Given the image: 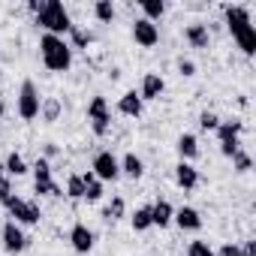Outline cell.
I'll return each instance as SVG.
<instances>
[{
  "label": "cell",
  "instance_id": "cell-1",
  "mask_svg": "<svg viewBox=\"0 0 256 256\" xmlns=\"http://www.w3.org/2000/svg\"><path fill=\"white\" fill-rule=\"evenodd\" d=\"M226 28L232 30L244 54L256 52V28L250 24V12L244 6H226Z\"/></svg>",
  "mask_w": 256,
  "mask_h": 256
},
{
  "label": "cell",
  "instance_id": "cell-2",
  "mask_svg": "<svg viewBox=\"0 0 256 256\" xmlns=\"http://www.w3.org/2000/svg\"><path fill=\"white\" fill-rule=\"evenodd\" d=\"M40 52H42V64H46L48 70H54V72H64V70H70V64H72V48L64 42V36L46 34V36L40 40Z\"/></svg>",
  "mask_w": 256,
  "mask_h": 256
},
{
  "label": "cell",
  "instance_id": "cell-3",
  "mask_svg": "<svg viewBox=\"0 0 256 256\" xmlns=\"http://www.w3.org/2000/svg\"><path fill=\"white\" fill-rule=\"evenodd\" d=\"M36 22H40L52 36H60V34H70V30H72L70 12L64 10L60 0H42V10L36 12Z\"/></svg>",
  "mask_w": 256,
  "mask_h": 256
},
{
  "label": "cell",
  "instance_id": "cell-4",
  "mask_svg": "<svg viewBox=\"0 0 256 256\" xmlns=\"http://www.w3.org/2000/svg\"><path fill=\"white\" fill-rule=\"evenodd\" d=\"M18 114L24 120H34L40 114V94H36V84L34 82H24L22 84V94H18Z\"/></svg>",
  "mask_w": 256,
  "mask_h": 256
},
{
  "label": "cell",
  "instance_id": "cell-5",
  "mask_svg": "<svg viewBox=\"0 0 256 256\" xmlns=\"http://www.w3.org/2000/svg\"><path fill=\"white\" fill-rule=\"evenodd\" d=\"M4 205H6V211H10L18 223H40V205L24 202V199H18V196H10Z\"/></svg>",
  "mask_w": 256,
  "mask_h": 256
},
{
  "label": "cell",
  "instance_id": "cell-6",
  "mask_svg": "<svg viewBox=\"0 0 256 256\" xmlns=\"http://www.w3.org/2000/svg\"><path fill=\"white\" fill-rule=\"evenodd\" d=\"M88 118H90L94 133H96V136H106L108 120H112L108 106H106V96H94V100H90V106H88Z\"/></svg>",
  "mask_w": 256,
  "mask_h": 256
},
{
  "label": "cell",
  "instance_id": "cell-7",
  "mask_svg": "<svg viewBox=\"0 0 256 256\" xmlns=\"http://www.w3.org/2000/svg\"><path fill=\"white\" fill-rule=\"evenodd\" d=\"M94 175H96L100 181H114V178L120 175L118 157H114L112 151H100V154L94 157Z\"/></svg>",
  "mask_w": 256,
  "mask_h": 256
},
{
  "label": "cell",
  "instance_id": "cell-8",
  "mask_svg": "<svg viewBox=\"0 0 256 256\" xmlns=\"http://www.w3.org/2000/svg\"><path fill=\"white\" fill-rule=\"evenodd\" d=\"M238 133H241V120H223L217 126V136H220V151L226 157H232L238 151Z\"/></svg>",
  "mask_w": 256,
  "mask_h": 256
},
{
  "label": "cell",
  "instance_id": "cell-9",
  "mask_svg": "<svg viewBox=\"0 0 256 256\" xmlns=\"http://www.w3.org/2000/svg\"><path fill=\"white\" fill-rule=\"evenodd\" d=\"M34 172H36V193H48V196H64V190L52 181V166H48V160H36V166H34Z\"/></svg>",
  "mask_w": 256,
  "mask_h": 256
},
{
  "label": "cell",
  "instance_id": "cell-10",
  "mask_svg": "<svg viewBox=\"0 0 256 256\" xmlns=\"http://www.w3.org/2000/svg\"><path fill=\"white\" fill-rule=\"evenodd\" d=\"M133 36H136V42L145 46V48H151V46L160 42V30H157V24L148 22V18H139V22L133 24Z\"/></svg>",
  "mask_w": 256,
  "mask_h": 256
},
{
  "label": "cell",
  "instance_id": "cell-11",
  "mask_svg": "<svg viewBox=\"0 0 256 256\" xmlns=\"http://www.w3.org/2000/svg\"><path fill=\"white\" fill-rule=\"evenodd\" d=\"M4 247H6L10 253H22V250L28 247V238H24V232L18 229L16 220H10V223L4 226Z\"/></svg>",
  "mask_w": 256,
  "mask_h": 256
},
{
  "label": "cell",
  "instance_id": "cell-12",
  "mask_svg": "<svg viewBox=\"0 0 256 256\" xmlns=\"http://www.w3.org/2000/svg\"><path fill=\"white\" fill-rule=\"evenodd\" d=\"M70 241H72V247H76L78 253H90V247H94V232H90L84 223H76L72 232H70Z\"/></svg>",
  "mask_w": 256,
  "mask_h": 256
},
{
  "label": "cell",
  "instance_id": "cell-13",
  "mask_svg": "<svg viewBox=\"0 0 256 256\" xmlns=\"http://www.w3.org/2000/svg\"><path fill=\"white\" fill-rule=\"evenodd\" d=\"M172 220H175L181 229H190V232H196V229L202 226V217H199L196 208H178V211L172 214Z\"/></svg>",
  "mask_w": 256,
  "mask_h": 256
},
{
  "label": "cell",
  "instance_id": "cell-14",
  "mask_svg": "<svg viewBox=\"0 0 256 256\" xmlns=\"http://www.w3.org/2000/svg\"><path fill=\"white\" fill-rule=\"evenodd\" d=\"M118 112L120 114H130V118H139L142 114V96L136 90H126L120 96V102H118Z\"/></svg>",
  "mask_w": 256,
  "mask_h": 256
},
{
  "label": "cell",
  "instance_id": "cell-15",
  "mask_svg": "<svg viewBox=\"0 0 256 256\" xmlns=\"http://www.w3.org/2000/svg\"><path fill=\"white\" fill-rule=\"evenodd\" d=\"M163 88H166V82H163L157 72H148L145 82H142V94H139V96H142V100H157V96L163 94Z\"/></svg>",
  "mask_w": 256,
  "mask_h": 256
},
{
  "label": "cell",
  "instance_id": "cell-16",
  "mask_svg": "<svg viewBox=\"0 0 256 256\" xmlns=\"http://www.w3.org/2000/svg\"><path fill=\"white\" fill-rule=\"evenodd\" d=\"M175 181H178V187L193 190V187L199 184V172H196L190 163H178V169H175Z\"/></svg>",
  "mask_w": 256,
  "mask_h": 256
},
{
  "label": "cell",
  "instance_id": "cell-17",
  "mask_svg": "<svg viewBox=\"0 0 256 256\" xmlns=\"http://www.w3.org/2000/svg\"><path fill=\"white\" fill-rule=\"evenodd\" d=\"M178 154L184 157L181 163H187V160H193V157H199V142H196V136H190V133H184V136L178 139Z\"/></svg>",
  "mask_w": 256,
  "mask_h": 256
},
{
  "label": "cell",
  "instance_id": "cell-18",
  "mask_svg": "<svg viewBox=\"0 0 256 256\" xmlns=\"http://www.w3.org/2000/svg\"><path fill=\"white\" fill-rule=\"evenodd\" d=\"M172 214H175V211H172V205H169L166 199H160V202L151 208V220H154V226H169V223H172Z\"/></svg>",
  "mask_w": 256,
  "mask_h": 256
},
{
  "label": "cell",
  "instance_id": "cell-19",
  "mask_svg": "<svg viewBox=\"0 0 256 256\" xmlns=\"http://www.w3.org/2000/svg\"><path fill=\"white\" fill-rule=\"evenodd\" d=\"M184 36H187V42H190L193 48H205V46H208V28H205V24H190Z\"/></svg>",
  "mask_w": 256,
  "mask_h": 256
},
{
  "label": "cell",
  "instance_id": "cell-20",
  "mask_svg": "<svg viewBox=\"0 0 256 256\" xmlns=\"http://www.w3.org/2000/svg\"><path fill=\"white\" fill-rule=\"evenodd\" d=\"M82 181H84V199H90V202H96L100 196H102V181L94 175V172H88V175H82Z\"/></svg>",
  "mask_w": 256,
  "mask_h": 256
},
{
  "label": "cell",
  "instance_id": "cell-21",
  "mask_svg": "<svg viewBox=\"0 0 256 256\" xmlns=\"http://www.w3.org/2000/svg\"><path fill=\"white\" fill-rule=\"evenodd\" d=\"M142 12H145V18L148 22H154V18H160L163 12H166V4H163V0H142Z\"/></svg>",
  "mask_w": 256,
  "mask_h": 256
},
{
  "label": "cell",
  "instance_id": "cell-22",
  "mask_svg": "<svg viewBox=\"0 0 256 256\" xmlns=\"http://www.w3.org/2000/svg\"><path fill=\"white\" fill-rule=\"evenodd\" d=\"M120 169L130 175V178H142V172H145V166H142V160H139L136 154H126L124 163H120Z\"/></svg>",
  "mask_w": 256,
  "mask_h": 256
},
{
  "label": "cell",
  "instance_id": "cell-23",
  "mask_svg": "<svg viewBox=\"0 0 256 256\" xmlns=\"http://www.w3.org/2000/svg\"><path fill=\"white\" fill-rule=\"evenodd\" d=\"M148 226H154V220H151V208H139V211L133 214V229H136V232H145Z\"/></svg>",
  "mask_w": 256,
  "mask_h": 256
},
{
  "label": "cell",
  "instance_id": "cell-24",
  "mask_svg": "<svg viewBox=\"0 0 256 256\" xmlns=\"http://www.w3.org/2000/svg\"><path fill=\"white\" fill-rule=\"evenodd\" d=\"M94 16L100 22H112L114 18V6H112V0H96L94 4Z\"/></svg>",
  "mask_w": 256,
  "mask_h": 256
},
{
  "label": "cell",
  "instance_id": "cell-25",
  "mask_svg": "<svg viewBox=\"0 0 256 256\" xmlns=\"http://www.w3.org/2000/svg\"><path fill=\"white\" fill-rule=\"evenodd\" d=\"M66 196L70 199H84V181H82V175H72L66 181Z\"/></svg>",
  "mask_w": 256,
  "mask_h": 256
},
{
  "label": "cell",
  "instance_id": "cell-26",
  "mask_svg": "<svg viewBox=\"0 0 256 256\" xmlns=\"http://www.w3.org/2000/svg\"><path fill=\"white\" fill-rule=\"evenodd\" d=\"M10 175H24L28 172V163L22 160V154H10V160H6V166H4Z\"/></svg>",
  "mask_w": 256,
  "mask_h": 256
},
{
  "label": "cell",
  "instance_id": "cell-27",
  "mask_svg": "<svg viewBox=\"0 0 256 256\" xmlns=\"http://www.w3.org/2000/svg\"><path fill=\"white\" fill-rule=\"evenodd\" d=\"M40 112H42V118L52 124V120L60 114V102H58V100H46V102H40Z\"/></svg>",
  "mask_w": 256,
  "mask_h": 256
},
{
  "label": "cell",
  "instance_id": "cell-28",
  "mask_svg": "<svg viewBox=\"0 0 256 256\" xmlns=\"http://www.w3.org/2000/svg\"><path fill=\"white\" fill-rule=\"evenodd\" d=\"M199 126H202V130H217V126H220V118H217L214 112H202V114H199Z\"/></svg>",
  "mask_w": 256,
  "mask_h": 256
},
{
  "label": "cell",
  "instance_id": "cell-29",
  "mask_svg": "<svg viewBox=\"0 0 256 256\" xmlns=\"http://www.w3.org/2000/svg\"><path fill=\"white\" fill-rule=\"evenodd\" d=\"M120 214H124V199H112V205L102 211V217H106V220H118Z\"/></svg>",
  "mask_w": 256,
  "mask_h": 256
},
{
  "label": "cell",
  "instance_id": "cell-30",
  "mask_svg": "<svg viewBox=\"0 0 256 256\" xmlns=\"http://www.w3.org/2000/svg\"><path fill=\"white\" fill-rule=\"evenodd\" d=\"M187 256H214V250H211L205 241H190V250H187Z\"/></svg>",
  "mask_w": 256,
  "mask_h": 256
},
{
  "label": "cell",
  "instance_id": "cell-31",
  "mask_svg": "<svg viewBox=\"0 0 256 256\" xmlns=\"http://www.w3.org/2000/svg\"><path fill=\"white\" fill-rule=\"evenodd\" d=\"M232 160H235V169H238V172H247V169H250V157H247L244 151H235Z\"/></svg>",
  "mask_w": 256,
  "mask_h": 256
},
{
  "label": "cell",
  "instance_id": "cell-32",
  "mask_svg": "<svg viewBox=\"0 0 256 256\" xmlns=\"http://www.w3.org/2000/svg\"><path fill=\"white\" fill-rule=\"evenodd\" d=\"M6 169L0 166V202H6L10 196H12V190H10V181H6V175H4Z\"/></svg>",
  "mask_w": 256,
  "mask_h": 256
},
{
  "label": "cell",
  "instance_id": "cell-33",
  "mask_svg": "<svg viewBox=\"0 0 256 256\" xmlns=\"http://www.w3.org/2000/svg\"><path fill=\"white\" fill-rule=\"evenodd\" d=\"M178 72H181V76H196V64L181 58V60H178Z\"/></svg>",
  "mask_w": 256,
  "mask_h": 256
},
{
  "label": "cell",
  "instance_id": "cell-34",
  "mask_svg": "<svg viewBox=\"0 0 256 256\" xmlns=\"http://www.w3.org/2000/svg\"><path fill=\"white\" fill-rule=\"evenodd\" d=\"M70 34H72V40H76V46H88V42H90V40H94V36H90V34H84V30H76V28H72V30H70Z\"/></svg>",
  "mask_w": 256,
  "mask_h": 256
},
{
  "label": "cell",
  "instance_id": "cell-35",
  "mask_svg": "<svg viewBox=\"0 0 256 256\" xmlns=\"http://www.w3.org/2000/svg\"><path fill=\"white\" fill-rule=\"evenodd\" d=\"M220 256H241V250H238L235 244H223V247H220Z\"/></svg>",
  "mask_w": 256,
  "mask_h": 256
},
{
  "label": "cell",
  "instance_id": "cell-36",
  "mask_svg": "<svg viewBox=\"0 0 256 256\" xmlns=\"http://www.w3.org/2000/svg\"><path fill=\"white\" fill-rule=\"evenodd\" d=\"M241 256H256V241H247L244 250H241Z\"/></svg>",
  "mask_w": 256,
  "mask_h": 256
},
{
  "label": "cell",
  "instance_id": "cell-37",
  "mask_svg": "<svg viewBox=\"0 0 256 256\" xmlns=\"http://www.w3.org/2000/svg\"><path fill=\"white\" fill-rule=\"evenodd\" d=\"M0 118H4V96H0Z\"/></svg>",
  "mask_w": 256,
  "mask_h": 256
}]
</instances>
